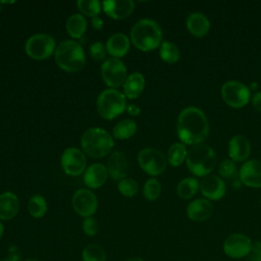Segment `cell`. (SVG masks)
<instances>
[{
    "mask_svg": "<svg viewBox=\"0 0 261 261\" xmlns=\"http://www.w3.org/2000/svg\"><path fill=\"white\" fill-rule=\"evenodd\" d=\"M176 133L182 144H202L209 135V123L205 113L194 106L185 108L177 117Z\"/></svg>",
    "mask_w": 261,
    "mask_h": 261,
    "instance_id": "obj_1",
    "label": "cell"
},
{
    "mask_svg": "<svg viewBox=\"0 0 261 261\" xmlns=\"http://www.w3.org/2000/svg\"><path fill=\"white\" fill-rule=\"evenodd\" d=\"M130 40L137 49L144 52L152 51L162 43V30L153 19H140L132 28Z\"/></svg>",
    "mask_w": 261,
    "mask_h": 261,
    "instance_id": "obj_2",
    "label": "cell"
},
{
    "mask_svg": "<svg viewBox=\"0 0 261 261\" xmlns=\"http://www.w3.org/2000/svg\"><path fill=\"white\" fill-rule=\"evenodd\" d=\"M84 153L92 158H101L108 155L113 148L114 142L111 135L100 127L88 128L81 138Z\"/></svg>",
    "mask_w": 261,
    "mask_h": 261,
    "instance_id": "obj_3",
    "label": "cell"
},
{
    "mask_svg": "<svg viewBox=\"0 0 261 261\" xmlns=\"http://www.w3.org/2000/svg\"><path fill=\"white\" fill-rule=\"evenodd\" d=\"M55 61L61 69L76 72L84 67L86 57L80 43L73 40H65L56 47Z\"/></svg>",
    "mask_w": 261,
    "mask_h": 261,
    "instance_id": "obj_4",
    "label": "cell"
},
{
    "mask_svg": "<svg viewBox=\"0 0 261 261\" xmlns=\"http://www.w3.org/2000/svg\"><path fill=\"white\" fill-rule=\"evenodd\" d=\"M187 167L196 176L210 174L216 164V154L208 145H194L187 155Z\"/></svg>",
    "mask_w": 261,
    "mask_h": 261,
    "instance_id": "obj_5",
    "label": "cell"
},
{
    "mask_svg": "<svg viewBox=\"0 0 261 261\" xmlns=\"http://www.w3.org/2000/svg\"><path fill=\"white\" fill-rule=\"evenodd\" d=\"M98 113L104 119H114L126 109L124 94L115 89L104 90L97 98Z\"/></svg>",
    "mask_w": 261,
    "mask_h": 261,
    "instance_id": "obj_6",
    "label": "cell"
},
{
    "mask_svg": "<svg viewBox=\"0 0 261 261\" xmlns=\"http://www.w3.org/2000/svg\"><path fill=\"white\" fill-rule=\"evenodd\" d=\"M24 50L33 59H47L53 54V52L55 53V40L46 34H36L28 39Z\"/></svg>",
    "mask_w": 261,
    "mask_h": 261,
    "instance_id": "obj_7",
    "label": "cell"
},
{
    "mask_svg": "<svg viewBox=\"0 0 261 261\" xmlns=\"http://www.w3.org/2000/svg\"><path fill=\"white\" fill-rule=\"evenodd\" d=\"M221 96L224 102L232 108H242L251 99L250 89L239 81L225 82L221 87Z\"/></svg>",
    "mask_w": 261,
    "mask_h": 261,
    "instance_id": "obj_8",
    "label": "cell"
},
{
    "mask_svg": "<svg viewBox=\"0 0 261 261\" xmlns=\"http://www.w3.org/2000/svg\"><path fill=\"white\" fill-rule=\"evenodd\" d=\"M138 163L147 174L156 176L165 170L167 161L160 150L155 148H145L138 154Z\"/></svg>",
    "mask_w": 261,
    "mask_h": 261,
    "instance_id": "obj_9",
    "label": "cell"
},
{
    "mask_svg": "<svg viewBox=\"0 0 261 261\" xmlns=\"http://www.w3.org/2000/svg\"><path fill=\"white\" fill-rule=\"evenodd\" d=\"M101 75L104 83L111 89L118 88L126 80V67L118 58H110L101 66Z\"/></svg>",
    "mask_w": 261,
    "mask_h": 261,
    "instance_id": "obj_10",
    "label": "cell"
},
{
    "mask_svg": "<svg viewBox=\"0 0 261 261\" xmlns=\"http://www.w3.org/2000/svg\"><path fill=\"white\" fill-rule=\"evenodd\" d=\"M253 243L244 233H231L223 242V252L231 259H241L251 254Z\"/></svg>",
    "mask_w": 261,
    "mask_h": 261,
    "instance_id": "obj_11",
    "label": "cell"
},
{
    "mask_svg": "<svg viewBox=\"0 0 261 261\" xmlns=\"http://www.w3.org/2000/svg\"><path fill=\"white\" fill-rule=\"evenodd\" d=\"M61 166L68 175H79L86 170L87 158L83 151L77 148H68L61 155Z\"/></svg>",
    "mask_w": 261,
    "mask_h": 261,
    "instance_id": "obj_12",
    "label": "cell"
},
{
    "mask_svg": "<svg viewBox=\"0 0 261 261\" xmlns=\"http://www.w3.org/2000/svg\"><path fill=\"white\" fill-rule=\"evenodd\" d=\"M72 207L79 215L85 218L90 217L97 210V197L93 192L86 189H81L76 191L72 197Z\"/></svg>",
    "mask_w": 261,
    "mask_h": 261,
    "instance_id": "obj_13",
    "label": "cell"
},
{
    "mask_svg": "<svg viewBox=\"0 0 261 261\" xmlns=\"http://www.w3.org/2000/svg\"><path fill=\"white\" fill-rule=\"evenodd\" d=\"M200 191L207 200L217 201L225 195V184L217 175L208 174L200 182Z\"/></svg>",
    "mask_w": 261,
    "mask_h": 261,
    "instance_id": "obj_14",
    "label": "cell"
},
{
    "mask_svg": "<svg viewBox=\"0 0 261 261\" xmlns=\"http://www.w3.org/2000/svg\"><path fill=\"white\" fill-rule=\"evenodd\" d=\"M241 181L250 188H261V160L252 159L246 161L240 171Z\"/></svg>",
    "mask_w": 261,
    "mask_h": 261,
    "instance_id": "obj_15",
    "label": "cell"
},
{
    "mask_svg": "<svg viewBox=\"0 0 261 261\" xmlns=\"http://www.w3.org/2000/svg\"><path fill=\"white\" fill-rule=\"evenodd\" d=\"M129 169L128 159L123 152H113L107 160V171L108 174L114 180H121L125 178Z\"/></svg>",
    "mask_w": 261,
    "mask_h": 261,
    "instance_id": "obj_16",
    "label": "cell"
},
{
    "mask_svg": "<svg viewBox=\"0 0 261 261\" xmlns=\"http://www.w3.org/2000/svg\"><path fill=\"white\" fill-rule=\"evenodd\" d=\"M102 7L109 17L122 19L132 14L135 9V3L132 0H110L102 2Z\"/></svg>",
    "mask_w": 261,
    "mask_h": 261,
    "instance_id": "obj_17",
    "label": "cell"
},
{
    "mask_svg": "<svg viewBox=\"0 0 261 261\" xmlns=\"http://www.w3.org/2000/svg\"><path fill=\"white\" fill-rule=\"evenodd\" d=\"M251 153V144L249 140L242 135L233 136L228 143V155L232 161H245Z\"/></svg>",
    "mask_w": 261,
    "mask_h": 261,
    "instance_id": "obj_18",
    "label": "cell"
},
{
    "mask_svg": "<svg viewBox=\"0 0 261 261\" xmlns=\"http://www.w3.org/2000/svg\"><path fill=\"white\" fill-rule=\"evenodd\" d=\"M213 213V205L207 199H196L187 207V215L192 221L207 220Z\"/></svg>",
    "mask_w": 261,
    "mask_h": 261,
    "instance_id": "obj_19",
    "label": "cell"
},
{
    "mask_svg": "<svg viewBox=\"0 0 261 261\" xmlns=\"http://www.w3.org/2000/svg\"><path fill=\"white\" fill-rule=\"evenodd\" d=\"M108 177L107 167L102 163H93L84 173V182L90 189H98Z\"/></svg>",
    "mask_w": 261,
    "mask_h": 261,
    "instance_id": "obj_20",
    "label": "cell"
},
{
    "mask_svg": "<svg viewBox=\"0 0 261 261\" xmlns=\"http://www.w3.org/2000/svg\"><path fill=\"white\" fill-rule=\"evenodd\" d=\"M19 211V200L11 192H5L0 195V219L9 220L17 215Z\"/></svg>",
    "mask_w": 261,
    "mask_h": 261,
    "instance_id": "obj_21",
    "label": "cell"
},
{
    "mask_svg": "<svg viewBox=\"0 0 261 261\" xmlns=\"http://www.w3.org/2000/svg\"><path fill=\"white\" fill-rule=\"evenodd\" d=\"M129 49V40L126 35L122 33H116L109 37L106 43L107 53L113 58H118L124 56Z\"/></svg>",
    "mask_w": 261,
    "mask_h": 261,
    "instance_id": "obj_22",
    "label": "cell"
},
{
    "mask_svg": "<svg viewBox=\"0 0 261 261\" xmlns=\"http://www.w3.org/2000/svg\"><path fill=\"white\" fill-rule=\"evenodd\" d=\"M187 29L189 32L198 38L204 37L210 30L209 19L200 12H193L187 18Z\"/></svg>",
    "mask_w": 261,
    "mask_h": 261,
    "instance_id": "obj_23",
    "label": "cell"
},
{
    "mask_svg": "<svg viewBox=\"0 0 261 261\" xmlns=\"http://www.w3.org/2000/svg\"><path fill=\"white\" fill-rule=\"evenodd\" d=\"M145 88V79L140 72L130 73L123 84V94L128 99L138 98Z\"/></svg>",
    "mask_w": 261,
    "mask_h": 261,
    "instance_id": "obj_24",
    "label": "cell"
},
{
    "mask_svg": "<svg viewBox=\"0 0 261 261\" xmlns=\"http://www.w3.org/2000/svg\"><path fill=\"white\" fill-rule=\"evenodd\" d=\"M87 30L86 17L81 13H74L66 21V32L73 39H80Z\"/></svg>",
    "mask_w": 261,
    "mask_h": 261,
    "instance_id": "obj_25",
    "label": "cell"
},
{
    "mask_svg": "<svg viewBox=\"0 0 261 261\" xmlns=\"http://www.w3.org/2000/svg\"><path fill=\"white\" fill-rule=\"evenodd\" d=\"M198 189H200V184L195 177H186L178 182L176 193L179 198L188 200L196 195Z\"/></svg>",
    "mask_w": 261,
    "mask_h": 261,
    "instance_id": "obj_26",
    "label": "cell"
},
{
    "mask_svg": "<svg viewBox=\"0 0 261 261\" xmlns=\"http://www.w3.org/2000/svg\"><path fill=\"white\" fill-rule=\"evenodd\" d=\"M137 132V124L132 119H123L117 122L113 129L112 135L117 140H126L133 137Z\"/></svg>",
    "mask_w": 261,
    "mask_h": 261,
    "instance_id": "obj_27",
    "label": "cell"
},
{
    "mask_svg": "<svg viewBox=\"0 0 261 261\" xmlns=\"http://www.w3.org/2000/svg\"><path fill=\"white\" fill-rule=\"evenodd\" d=\"M188 150L182 143L172 144L167 151V161L171 166H179L187 159Z\"/></svg>",
    "mask_w": 261,
    "mask_h": 261,
    "instance_id": "obj_28",
    "label": "cell"
},
{
    "mask_svg": "<svg viewBox=\"0 0 261 261\" xmlns=\"http://www.w3.org/2000/svg\"><path fill=\"white\" fill-rule=\"evenodd\" d=\"M160 58L167 63H175L178 61L180 53L176 45L168 41H162L159 49Z\"/></svg>",
    "mask_w": 261,
    "mask_h": 261,
    "instance_id": "obj_29",
    "label": "cell"
},
{
    "mask_svg": "<svg viewBox=\"0 0 261 261\" xmlns=\"http://www.w3.org/2000/svg\"><path fill=\"white\" fill-rule=\"evenodd\" d=\"M28 210L31 216L35 218H40L45 215L47 211V202L41 195H34L30 198L28 203Z\"/></svg>",
    "mask_w": 261,
    "mask_h": 261,
    "instance_id": "obj_30",
    "label": "cell"
},
{
    "mask_svg": "<svg viewBox=\"0 0 261 261\" xmlns=\"http://www.w3.org/2000/svg\"><path fill=\"white\" fill-rule=\"evenodd\" d=\"M83 261H106V254L103 248L97 244H90L82 254Z\"/></svg>",
    "mask_w": 261,
    "mask_h": 261,
    "instance_id": "obj_31",
    "label": "cell"
},
{
    "mask_svg": "<svg viewBox=\"0 0 261 261\" xmlns=\"http://www.w3.org/2000/svg\"><path fill=\"white\" fill-rule=\"evenodd\" d=\"M76 5L84 15L95 17L101 11V2L98 0H79Z\"/></svg>",
    "mask_w": 261,
    "mask_h": 261,
    "instance_id": "obj_32",
    "label": "cell"
},
{
    "mask_svg": "<svg viewBox=\"0 0 261 261\" xmlns=\"http://www.w3.org/2000/svg\"><path fill=\"white\" fill-rule=\"evenodd\" d=\"M143 194L148 201L157 200L161 194V185L159 180L156 178H149L144 185Z\"/></svg>",
    "mask_w": 261,
    "mask_h": 261,
    "instance_id": "obj_33",
    "label": "cell"
},
{
    "mask_svg": "<svg viewBox=\"0 0 261 261\" xmlns=\"http://www.w3.org/2000/svg\"><path fill=\"white\" fill-rule=\"evenodd\" d=\"M117 189L121 195L125 197H134L139 191V185L133 178L125 177L118 181Z\"/></svg>",
    "mask_w": 261,
    "mask_h": 261,
    "instance_id": "obj_34",
    "label": "cell"
},
{
    "mask_svg": "<svg viewBox=\"0 0 261 261\" xmlns=\"http://www.w3.org/2000/svg\"><path fill=\"white\" fill-rule=\"evenodd\" d=\"M218 172L223 177H231L232 175H234L237 172V166L234 161H232L231 159L223 160L218 167Z\"/></svg>",
    "mask_w": 261,
    "mask_h": 261,
    "instance_id": "obj_35",
    "label": "cell"
},
{
    "mask_svg": "<svg viewBox=\"0 0 261 261\" xmlns=\"http://www.w3.org/2000/svg\"><path fill=\"white\" fill-rule=\"evenodd\" d=\"M83 230L87 236H90V237L97 234L99 230V225L97 220L91 216L86 217L83 221Z\"/></svg>",
    "mask_w": 261,
    "mask_h": 261,
    "instance_id": "obj_36",
    "label": "cell"
},
{
    "mask_svg": "<svg viewBox=\"0 0 261 261\" xmlns=\"http://www.w3.org/2000/svg\"><path fill=\"white\" fill-rule=\"evenodd\" d=\"M106 46H104L101 42H96L90 47V54L95 60H103L106 57Z\"/></svg>",
    "mask_w": 261,
    "mask_h": 261,
    "instance_id": "obj_37",
    "label": "cell"
},
{
    "mask_svg": "<svg viewBox=\"0 0 261 261\" xmlns=\"http://www.w3.org/2000/svg\"><path fill=\"white\" fill-rule=\"evenodd\" d=\"M20 259H21V253L19 249L16 246L11 245L8 247L6 254L1 259V261H20Z\"/></svg>",
    "mask_w": 261,
    "mask_h": 261,
    "instance_id": "obj_38",
    "label": "cell"
},
{
    "mask_svg": "<svg viewBox=\"0 0 261 261\" xmlns=\"http://www.w3.org/2000/svg\"><path fill=\"white\" fill-rule=\"evenodd\" d=\"M253 261H261V242H255L251 251Z\"/></svg>",
    "mask_w": 261,
    "mask_h": 261,
    "instance_id": "obj_39",
    "label": "cell"
},
{
    "mask_svg": "<svg viewBox=\"0 0 261 261\" xmlns=\"http://www.w3.org/2000/svg\"><path fill=\"white\" fill-rule=\"evenodd\" d=\"M252 104L255 109L261 111V92H257L252 97Z\"/></svg>",
    "mask_w": 261,
    "mask_h": 261,
    "instance_id": "obj_40",
    "label": "cell"
},
{
    "mask_svg": "<svg viewBox=\"0 0 261 261\" xmlns=\"http://www.w3.org/2000/svg\"><path fill=\"white\" fill-rule=\"evenodd\" d=\"M91 24L95 30H101L103 28V20L99 16H95L92 18Z\"/></svg>",
    "mask_w": 261,
    "mask_h": 261,
    "instance_id": "obj_41",
    "label": "cell"
},
{
    "mask_svg": "<svg viewBox=\"0 0 261 261\" xmlns=\"http://www.w3.org/2000/svg\"><path fill=\"white\" fill-rule=\"evenodd\" d=\"M126 111L129 115H133V116H137L140 114L141 112V109L137 106V105H134V104H130L126 107Z\"/></svg>",
    "mask_w": 261,
    "mask_h": 261,
    "instance_id": "obj_42",
    "label": "cell"
},
{
    "mask_svg": "<svg viewBox=\"0 0 261 261\" xmlns=\"http://www.w3.org/2000/svg\"><path fill=\"white\" fill-rule=\"evenodd\" d=\"M125 261H144V260L142 258H140V257H132V258L126 259Z\"/></svg>",
    "mask_w": 261,
    "mask_h": 261,
    "instance_id": "obj_43",
    "label": "cell"
},
{
    "mask_svg": "<svg viewBox=\"0 0 261 261\" xmlns=\"http://www.w3.org/2000/svg\"><path fill=\"white\" fill-rule=\"evenodd\" d=\"M3 232H4V226H3V224L0 222V239H1L2 236H3Z\"/></svg>",
    "mask_w": 261,
    "mask_h": 261,
    "instance_id": "obj_44",
    "label": "cell"
},
{
    "mask_svg": "<svg viewBox=\"0 0 261 261\" xmlns=\"http://www.w3.org/2000/svg\"><path fill=\"white\" fill-rule=\"evenodd\" d=\"M25 261H38V260H36V259H29V260H25Z\"/></svg>",
    "mask_w": 261,
    "mask_h": 261,
    "instance_id": "obj_45",
    "label": "cell"
},
{
    "mask_svg": "<svg viewBox=\"0 0 261 261\" xmlns=\"http://www.w3.org/2000/svg\"><path fill=\"white\" fill-rule=\"evenodd\" d=\"M0 11H1V5H0Z\"/></svg>",
    "mask_w": 261,
    "mask_h": 261,
    "instance_id": "obj_46",
    "label": "cell"
}]
</instances>
